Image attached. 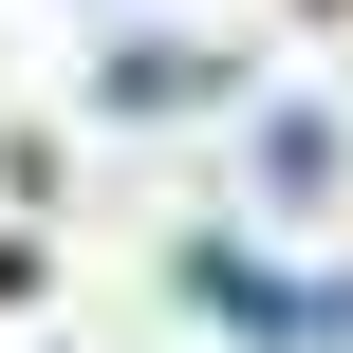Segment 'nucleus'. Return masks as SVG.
<instances>
[{
  "instance_id": "nucleus-2",
  "label": "nucleus",
  "mask_w": 353,
  "mask_h": 353,
  "mask_svg": "<svg viewBox=\"0 0 353 353\" xmlns=\"http://www.w3.org/2000/svg\"><path fill=\"white\" fill-rule=\"evenodd\" d=\"M223 93V56H186V37H130L112 56V112H205Z\"/></svg>"
},
{
  "instance_id": "nucleus-3",
  "label": "nucleus",
  "mask_w": 353,
  "mask_h": 353,
  "mask_svg": "<svg viewBox=\"0 0 353 353\" xmlns=\"http://www.w3.org/2000/svg\"><path fill=\"white\" fill-rule=\"evenodd\" d=\"M242 168H261V205H316V186H335V130H316V112H261Z\"/></svg>"
},
{
  "instance_id": "nucleus-1",
  "label": "nucleus",
  "mask_w": 353,
  "mask_h": 353,
  "mask_svg": "<svg viewBox=\"0 0 353 353\" xmlns=\"http://www.w3.org/2000/svg\"><path fill=\"white\" fill-rule=\"evenodd\" d=\"M168 279H186L205 335H261V353H335L353 335V279H298V261H261V242H223V223H205Z\"/></svg>"
}]
</instances>
